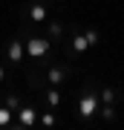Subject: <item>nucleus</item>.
<instances>
[{
	"mask_svg": "<svg viewBox=\"0 0 124 130\" xmlns=\"http://www.w3.org/2000/svg\"><path fill=\"white\" fill-rule=\"evenodd\" d=\"M61 32H64L61 23H49V35H52V38H61Z\"/></svg>",
	"mask_w": 124,
	"mask_h": 130,
	"instance_id": "4468645a",
	"label": "nucleus"
},
{
	"mask_svg": "<svg viewBox=\"0 0 124 130\" xmlns=\"http://www.w3.org/2000/svg\"><path fill=\"white\" fill-rule=\"evenodd\" d=\"M46 101H49L52 107H58V104H61V95H58V90H49V93H46Z\"/></svg>",
	"mask_w": 124,
	"mask_h": 130,
	"instance_id": "9d476101",
	"label": "nucleus"
},
{
	"mask_svg": "<svg viewBox=\"0 0 124 130\" xmlns=\"http://www.w3.org/2000/svg\"><path fill=\"white\" fill-rule=\"evenodd\" d=\"M17 116H20V124L23 127H32L35 119H38V113H35V107H17Z\"/></svg>",
	"mask_w": 124,
	"mask_h": 130,
	"instance_id": "7ed1b4c3",
	"label": "nucleus"
},
{
	"mask_svg": "<svg viewBox=\"0 0 124 130\" xmlns=\"http://www.w3.org/2000/svg\"><path fill=\"white\" fill-rule=\"evenodd\" d=\"M101 98H104V104H113V98H115V93H113L110 87H104V90H101Z\"/></svg>",
	"mask_w": 124,
	"mask_h": 130,
	"instance_id": "f8f14e48",
	"label": "nucleus"
},
{
	"mask_svg": "<svg viewBox=\"0 0 124 130\" xmlns=\"http://www.w3.org/2000/svg\"><path fill=\"white\" fill-rule=\"evenodd\" d=\"M84 38H87L90 46H98V43H101V35H98L95 29H87V35H84Z\"/></svg>",
	"mask_w": 124,
	"mask_h": 130,
	"instance_id": "6e6552de",
	"label": "nucleus"
},
{
	"mask_svg": "<svg viewBox=\"0 0 124 130\" xmlns=\"http://www.w3.org/2000/svg\"><path fill=\"white\" fill-rule=\"evenodd\" d=\"M0 78H3V70H0Z\"/></svg>",
	"mask_w": 124,
	"mask_h": 130,
	"instance_id": "dca6fc26",
	"label": "nucleus"
},
{
	"mask_svg": "<svg viewBox=\"0 0 124 130\" xmlns=\"http://www.w3.org/2000/svg\"><path fill=\"white\" fill-rule=\"evenodd\" d=\"M43 124L52 127V124H55V116H52V113H46V116H43Z\"/></svg>",
	"mask_w": 124,
	"mask_h": 130,
	"instance_id": "2eb2a0df",
	"label": "nucleus"
},
{
	"mask_svg": "<svg viewBox=\"0 0 124 130\" xmlns=\"http://www.w3.org/2000/svg\"><path fill=\"white\" fill-rule=\"evenodd\" d=\"M6 107H9V110H17V107H20V98L17 95H9V98H6Z\"/></svg>",
	"mask_w": 124,
	"mask_h": 130,
	"instance_id": "ddd939ff",
	"label": "nucleus"
},
{
	"mask_svg": "<svg viewBox=\"0 0 124 130\" xmlns=\"http://www.w3.org/2000/svg\"><path fill=\"white\" fill-rule=\"evenodd\" d=\"M95 110H98V95H95V93H84L81 101H78V113H81L84 119H90Z\"/></svg>",
	"mask_w": 124,
	"mask_h": 130,
	"instance_id": "f257e3e1",
	"label": "nucleus"
},
{
	"mask_svg": "<svg viewBox=\"0 0 124 130\" xmlns=\"http://www.w3.org/2000/svg\"><path fill=\"white\" fill-rule=\"evenodd\" d=\"M101 116H104L107 121H113V119H115V107H113V104H107L104 110H101Z\"/></svg>",
	"mask_w": 124,
	"mask_h": 130,
	"instance_id": "9b49d317",
	"label": "nucleus"
},
{
	"mask_svg": "<svg viewBox=\"0 0 124 130\" xmlns=\"http://www.w3.org/2000/svg\"><path fill=\"white\" fill-rule=\"evenodd\" d=\"M64 78H66V72H64V70H58V67H52V70H49V84H55V87H58Z\"/></svg>",
	"mask_w": 124,
	"mask_h": 130,
	"instance_id": "423d86ee",
	"label": "nucleus"
},
{
	"mask_svg": "<svg viewBox=\"0 0 124 130\" xmlns=\"http://www.w3.org/2000/svg\"><path fill=\"white\" fill-rule=\"evenodd\" d=\"M29 14H32V20H38V23L46 20V9H43L41 3H32V6H29Z\"/></svg>",
	"mask_w": 124,
	"mask_h": 130,
	"instance_id": "39448f33",
	"label": "nucleus"
},
{
	"mask_svg": "<svg viewBox=\"0 0 124 130\" xmlns=\"http://www.w3.org/2000/svg\"><path fill=\"white\" fill-rule=\"evenodd\" d=\"M87 46H90V43H87V38H84V35H75V41H72V49H75V52H84Z\"/></svg>",
	"mask_w": 124,
	"mask_h": 130,
	"instance_id": "1a4fd4ad",
	"label": "nucleus"
},
{
	"mask_svg": "<svg viewBox=\"0 0 124 130\" xmlns=\"http://www.w3.org/2000/svg\"><path fill=\"white\" fill-rule=\"evenodd\" d=\"M12 124V110L9 107H0V127H9Z\"/></svg>",
	"mask_w": 124,
	"mask_h": 130,
	"instance_id": "0eeeda50",
	"label": "nucleus"
},
{
	"mask_svg": "<svg viewBox=\"0 0 124 130\" xmlns=\"http://www.w3.org/2000/svg\"><path fill=\"white\" fill-rule=\"evenodd\" d=\"M26 52H29L32 58H41V55L49 52V41H46V38H32V41L26 43Z\"/></svg>",
	"mask_w": 124,
	"mask_h": 130,
	"instance_id": "f03ea898",
	"label": "nucleus"
},
{
	"mask_svg": "<svg viewBox=\"0 0 124 130\" xmlns=\"http://www.w3.org/2000/svg\"><path fill=\"white\" fill-rule=\"evenodd\" d=\"M9 61L12 64H20L23 61V43L20 41H9Z\"/></svg>",
	"mask_w": 124,
	"mask_h": 130,
	"instance_id": "20e7f679",
	"label": "nucleus"
}]
</instances>
